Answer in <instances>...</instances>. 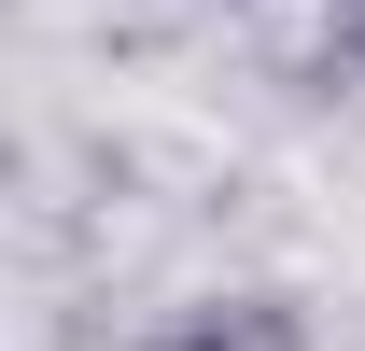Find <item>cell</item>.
<instances>
[{
    "instance_id": "obj_1",
    "label": "cell",
    "mask_w": 365,
    "mask_h": 351,
    "mask_svg": "<svg viewBox=\"0 0 365 351\" xmlns=\"http://www.w3.org/2000/svg\"><path fill=\"white\" fill-rule=\"evenodd\" d=\"M155 351H309V337H295V309H267V295H211V309H182Z\"/></svg>"
}]
</instances>
